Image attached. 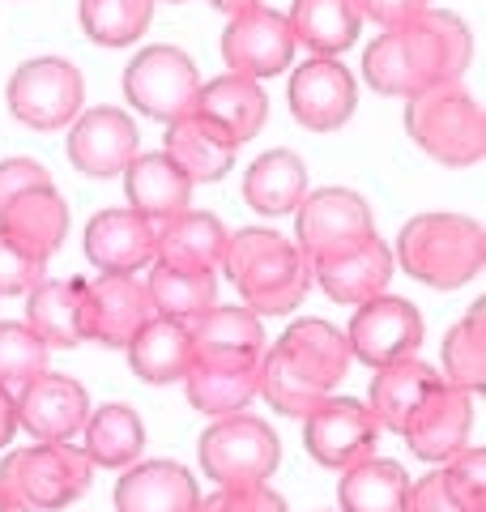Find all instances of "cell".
Here are the masks:
<instances>
[{
  "instance_id": "cell-24",
  "label": "cell",
  "mask_w": 486,
  "mask_h": 512,
  "mask_svg": "<svg viewBox=\"0 0 486 512\" xmlns=\"http://www.w3.org/2000/svg\"><path fill=\"white\" fill-rule=\"evenodd\" d=\"M226 248V227L218 214L209 210H184L167 222H158L154 235V261L175 265V269H197V274H214L222 265Z\"/></svg>"
},
{
  "instance_id": "cell-28",
  "label": "cell",
  "mask_w": 486,
  "mask_h": 512,
  "mask_svg": "<svg viewBox=\"0 0 486 512\" xmlns=\"http://www.w3.org/2000/svg\"><path fill=\"white\" fill-rule=\"evenodd\" d=\"M235 141H226L214 124H205L201 116H184L167 124V141L162 154L171 158L188 184H218L226 171L235 167Z\"/></svg>"
},
{
  "instance_id": "cell-41",
  "label": "cell",
  "mask_w": 486,
  "mask_h": 512,
  "mask_svg": "<svg viewBox=\"0 0 486 512\" xmlns=\"http://www.w3.org/2000/svg\"><path fill=\"white\" fill-rule=\"evenodd\" d=\"M47 274V256L30 252L0 231V299L5 295H30Z\"/></svg>"
},
{
  "instance_id": "cell-18",
  "label": "cell",
  "mask_w": 486,
  "mask_h": 512,
  "mask_svg": "<svg viewBox=\"0 0 486 512\" xmlns=\"http://www.w3.org/2000/svg\"><path fill=\"white\" fill-rule=\"evenodd\" d=\"M469 423H474V402L469 393L452 389V384H435L431 397L414 410V419L405 423V444L418 461H431L440 466L452 453H461L469 440Z\"/></svg>"
},
{
  "instance_id": "cell-25",
  "label": "cell",
  "mask_w": 486,
  "mask_h": 512,
  "mask_svg": "<svg viewBox=\"0 0 486 512\" xmlns=\"http://www.w3.org/2000/svg\"><path fill=\"white\" fill-rule=\"evenodd\" d=\"M286 26L295 35V47H303V52L342 60V52L359 43L363 13L359 0H295L286 13Z\"/></svg>"
},
{
  "instance_id": "cell-12",
  "label": "cell",
  "mask_w": 486,
  "mask_h": 512,
  "mask_svg": "<svg viewBox=\"0 0 486 512\" xmlns=\"http://www.w3.org/2000/svg\"><path fill=\"white\" fill-rule=\"evenodd\" d=\"M303 444L316 466L324 470H350L354 461L376 453L380 444V423L367 410V402L354 397H329L320 410L303 419Z\"/></svg>"
},
{
  "instance_id": "cell-35",
  "label": "cell",
  "mask_w": 486,
  "mask_h": 512,
  "mask_svg": "<svg viewBox=\"0 0 486 512\" xmlns=\"http://www.w3.org/2000/svg\"><path fill=\"white\" fill-rule=\"evenodd\" d=\"M150 308L154 316L167 320H197L218 303V278L214 274H197V269H175V265H158L150 269Z\"/></svg>"
},
{
  "instance_id": "cell-48",
  "label": "cell",
  "mask_w": 486,
  "mask_h": 512,
  "mask_svg": "<svg viewBox=\"0 0 486 512\" xmlns=\"http://www.w3.org/2000/svg\"><path fill=\"white\" fill-rule=\"evenodd\" d=\"M0 512H13V508H9V504H5V495H0Z\"/></svg>"
},
{
  "instance_id": "cell-6",
  "label": "cell",
  "mask_w": 486,
  "mask_h": 512,
  "mask_svg": "<svg viewBox=\"0 0 486 512\" xmlns=\"http://www.w3.org/2000/svg\"><path fill=\"white\" fill-rule=\"evenodd\" d=\"M201 474L218 487H261L282 461V440L265 419L252 414H226L197 440Z\"/></svg>"
},
{
  "instance_id": "cell-8",
  "label": "cell",
  "mask_w": 486,
  "mask_h": 512,
  "mask_svg": "<svg viewBox=\"0 0 486 512\" xmlns=\"http://www.w3.org/2000/svg\"><path fill=\"white\" fill-rule=\"evenodd\" d=\"M5 99L13 120H22L35 133H56V128L73 124L81 99H86V82L81 69L64 56H35L13 69Z\"/></svg>"
},
{
  "instance_id": "cell-13",
  "label": "cell",
  "mask_w": 486,
  "mask_h": 512,
  "mask_svg": "<svg viewBox=\"0 0 486 512\" xmlns=\"http://www.w3.org/2000/svg\"><path fill=\"white\" fill-rule=\"evenodd\" d=\"M222 60H226V73H243L252 82L286 73L290 60H295V35L286 26V13L269 5L235 13L222 30Z\"/></svg>"
},
{
  "instance_id": "cell-15",
  "label": "cell",
  "mask_w": 486,
  "mask_h": 512,
  "mask_svg": "<svg viewBox=\"0 0 486 512\" xmlns=\"http://www.w3.org/2000/svg\"><path fill=\"white\" fill-rule=\"evenodd\" d=\"M137 146L141 133L133 116L120 107H90L69 128V163L81 175H94V180L124 175V167L137 158Z\"/></svg>"
},
{
  "instance_id": "cell-17",
  "label": "cell",
  "mask_w": 486,
  "mask_h": 512,
  "mask_svg": "<svg viewBox=\"0 0 486 512\" xmlns=\"http://www.w3.org/2000/svg\"><path fill=\"white\" fill-rule=\"evenodd\" d=\"M18 402V431H30L39 444L73 440L90 419V397L73 376L43 372L13 397Z\"/></svg>"
},
{
  "instance_id": "cell-1",
  "label": "cell",
  "mask_w": 486,
  "mask_h": 512,
  "mask_svg": "<svg viewBox=\"0 0 486 512\" xmlns=\"http://www.w3.org/2000/svg\"><path fill=\"white\" fill-rule=\"evenodd\" d=\"M474 60V39L465 22L448 9H423L414 22L384 30L363 52V77L376 94L410 99V94L461 82V73Z\"/></svg>"
},
{
  "instance_id": "cell-42",
  "label": "cell",
  "mask_w": 486,
  "mask_h": 512,
  "mask_svg": "<svg viewBox=\"0 0 486 512\" xmlns=\"http://www.w3.org/2000/svg\"><path fill=\"white\" fill-rule=\"evenodd\" d=\"M197 512H286V500L269 483L261 487H218L197 500Z\"/></svg>"
},
{
  "instance_id": "cell-21",
  "label": "cell",
  "mask_w": 486,
  "mask_h": 512,
  "mask_svg": "<svg viewBox=\"0 0 486 512\" xmlns=\"http://www.w3.org/2000/svg\"><path fill=\"white\" fill-rule=\"evenodd\" d=\"M278 350L303 380H312L316 389H324V393H333L337 384L346 380L350 363H354L346 333L337 325H329V320H320V316L295 320V325L278 338Z\"/></svg>"
},
{
  "instance_id": "cell-10",
  "label": "cell",
  "mask_w": 486,
  "mask_h": 512,
  "mask_svg": "<svg viewBox=\"0 0 486 512\" xmlns=\"http://www.w3.org/2000/svg\"><path fill=\"white\" fill-rule=\"evenodd\" d=\"M154 320L150 291L137 274H99L81 286V333L86 342L124 350Z\"/></svg>"
},
{
  "instance_id": "cell-16",
  "label": "cell",
  "mask_w": 486,
  "mask_h": 512,
  "mask_svg": "<svg viewBox=\"0 0 486 512\" xmlns=\"http://www.w3.org/2000/svg\"><path fill=\"white\" fill-rule=\"evenodd\" d=\"M188 338H192V367H256L265 355V329L261 316L248 308H209L205 316L188 320Z\"/></svg>"
},
{
  "instance_id": "cell-45",
  "label": "cell",
  "mask_w": 486,
  "mask_h": 512,
  "mask_svg": "<svg viewBox=\"0 0 486 512\" xmlns=\"http://www.w3.org/2000/svg\"><path fill=\"white\" fill-rule=\"evenodd\" d=\"M423 9H431V0H359L363 22L371 18L380 30H397L405 22H414Z\"/></svg>"
},
{
  "instance_id": "cell-29",
  "label": "cell",
  "mask_w": 486,
  "mask_h": 512,
  "mask_svg": "<svg viewBox=\"0 0 486 512\" xmlns=\"http://www.w3.org/2000/svg\"><path fill=\"white\" fill-rule=\"evenodd\" d=\"M124 192H128V210H137L150 222H167L175 214L188 210L192 184L180 175V167L171 163L162 150L154 154H137L124 167Z\"/></svg>"
},
{
  "instance_id": "cell-2",
  "label": "cell",
  "mask_w": 486,
  "mask_h": 512,
  "mask_svg": "<svg viewBox=\"0 0 486 512\" xmlns=\"http://www.w3.org/2000/svg\"><path fill=\"white\" fill-rule=\"evenodd\" d=\"M222 269L235 282L243 308L256 316H286L312 291V261L299 252L295 239L273 227H243L226 235Z\"/></svg>"
},
{
  "instance_id": "cell-9",
  "label": "cell",
  "mask_w": 486,
  "mask_h": 512,
  "mask_svg": "<svg viewBox=\"0 0 486 512\" xmlns=\"http://www.w3.org/2000/svg\"><path fill=\"white\" fill-rule=\"evenodd\" d=\"M367 239H376V218L354 188H316L299 201L295 244L307 261H329V256L367 244Z\"/></svg>"
},
{
  "instance_id": "cell-38",
  "label": "cell",
  "mask_w": 486,
  "mask_h": 512,
  "mask_svg": "<svg viewBox=\"0 0 486 512\" xmlns=\"http://www.w3.org/2000/svg\"><path fill=\"white\" fill-rule=\"evenodd\" d=\"M256 367H239V372H226V367H188V376H184L188 406L209 414V419L243 414L256 397Z\"/></svg>"
},
{
  "instance_id": "cell-14",
  "label": "cell",
  "mask_w": 486,
  "mask_h": 512,
  "mask_svg": "<svg viewBox=\"0 0 486 512\" xmlns=\"http://www.w3.org/2000/svg\"><path fill=\"white\" fill-rule=\"evenodd\" d=\"M286 99L303 128H312V133H337L354 116V107H359V86H354V77L342 60L312 56L290 73Z\"/></svg>"
},
{
  "instance_id": "cell-49",
  "label": "cell",
  "mask_w": 486,
  "mask_h": 512,
  "mask_svg": "<svg viewBox=\"0 0 486 512\" xmlns=\"http://www.w3.org/2000/svg\"><path fill=\"white\" fill-rule=\"evenodd\" d=\"M167 5H184V0H167Z\"/></svg>"
},
{
  "instance_id": "cell-19",
  "label": "cell",
  "mask_w": 486,
  "mask_h": 512,
  "mask_svg": "<svg viewBox=\"0 0 486 512\" xmlns=\"http://www.w3.org/2000/svg\"><path fill=\"white\" fill-rule=\"evenodd\" d=\"M192 116H201L205 124H214L226 141L243 146V141H252L265 128V120H269V94H265L261 82H252V77L222 73V77H214V82L201 86Z\"/></svg>"
},
{
  "instance_id": "cell-40",
  "label": "cell",
  "mask_w": 486,
  "mask_h": 512,
  "mask_svg": "<svg viewBox=\"0 0 486 512\" xmlns=\"http://www.w3.org/2000/svg\"><path fill=\"white\" fill-rule=\"evenodd\" d=\"M47 372V346L26 320H0V389L18 397L30 380Z\"/></svg>"
},
{
  "instance_id": "cell-26",
  "label": "cell",
  "mask_w": 486,
  "mask_h": 512,
  "mask_svg": "<svg viewBox=\"0 0 486 512\" xmlns=\"http://www.w3.org/2000/svg\"><path fill=\"white\" fill-rule=\"evenodd\" d=\"M0 231H5L13 244H22L52 261L64 248V235H69V205H64V197L52 184H39L0 210Z\"/></svg>"
},
{
  "instance_id": "cell-23",
  "label": "cell",
  "mask_w": 486,
  "mask_h": 512,
  "mask_svg": "<svg viewBox=\"0 0 486 512\" xmlns=\"http://www.w3.org/2000/svg\"><path fill=\"white\" fill-rule=\"evenodd\" d=\"M197 478L180 461H133L116 483V512H197Z\"/></svg>"
},
{
  "instance_id": "cell-36",
  "label": "cell",
  "mask_w": 486,
  "mask_h": 512,
  "mask_svg": "<svg viewBox=\"0 0 486 512\" xmlns=\"http://www.w3.org/2000/svg\"><path fill=\"white\" fill-rule=\"evenodd\" d=\"M444 384L478 397L486 389V303L478 299L444 338Z\"/></svg>"
},
{
  "instance_id": "cell-33",
  "label": "cell",
  "mask_w": 486,
  "mask_h": 512,
  "mask_svg": "<svg viewBox=\"0 0 486 512\" xmlns=\"http://www.w3.org/2000/svg\"><path fill=\"white\" fill-rule=\"evenodd\" d=\"M81 286L86 278H69V282H39L26 299V325L30 333L52 350V346H81L86 333H81Z\"/></svg>"
},
{
  "instance_id": "cell-22",
  "label": "cell",
  "mask_w": 486,
  "mask_h": 512,
  "mask_svg": "<svg viewBox=\"0 0 486 512\" xmlns=\"http://www.w3.org/2000/svg\"><path fill=\"white\" fill-rule=\"evenodd\" d=\"M388 278H393V252L384 248L380 235L342 256H329V261H312V282L333 303H350V308L384 295Z\"/></svg>"
},
{
  "instance_id": "cell-44",
  "label": "cell",
  "mask_w": 486,
  "mask_h": 512,
  "mask_svg": "<svg viewBox=\"0 0 486 512\" xmlns=\"http://www.w3.org/2000/svg\"><path fill=\"white\" fill-rule=\"evenodd\" d=\"M39 184H52V175H47L35 158H5V163H0V210Z\"/></svg>"
},
{
  "instance_id": "cell-47",
  "label": "cell",
  "mask_w": 486,
  "mask_h": 512,
  "mask_svg": "<svg viewBox=\"0 0 486 512\" xmlns=\"http://www.w3.org/2000/svg\"><path fill=\"white\" fill-rule=\"evenodd\" d=\"M218 13H226V18H235V13H248V9H256V5H265V0H209Z\"/></svg>"
},
{
  "instance_id": "cell-4",
  "label": "cell",
  "mask_w": 486,
  "mask_h": 512,
  "mask_svg": "<svg viewBox=\"0 0 486 512\" xmlns=\"http://www.w3.org/2000/svg\"><path fill=\"white\" fill-rule=\"evenodd\" d=\"M405 133L444 167H478L486 158V111L461 82H440L410 94Z\"/></svg>"
},
{
  "instance_id": "cell-37",
  "label": "cell",
  "mask_w": 486,
  "mask_h": 512,
  "mask_svg": "<svg viewBox=\"0 0 486 512\" xmlns=\"http://www.w3.org/2000/svg\"><path fill=\"white\" fill-rule=\"evenodd\" d=\"M256 397H265L269 410H278L282 419H307V414L320 410L333 393H324L312 380H303L295 367L286 363L278 346H265L261 367H256Z\"/></svg>"
},
{
  "instance_id": "cell-27",
  "label": "cell",
  "mask_w": 486,
  "mask_h": 512,
  "mask_svg": "<svg viewBox=\"0 0 486 512\" xmlns=\"http://www.w3.org/2000/svg\"><path fill=\"white\" fill-rule=\"evenodd\" d=\"M435 384H444V376L423 359H401V363L376 367V380H371V389H367V410L376 414L380 427L401 436L405 423H410L414 410L431 397Z\"/></svg>"
},
{
  "instance_id": "cell-34",
  "label": "cell",
  "mask_w": 486,
  "mask_h": 512,
  "mask_svg": "<svg viewBox=\"0 0 486 512\" xmlns=\"http://www.w3.org/2000/svg\"><path fill=\"white\" fill-rule=\"evenodd\" d=\"M342 512H405L410 500V474L397 461L363 457L350 470H342V487H337Z\"/></svg>"
},
{
  "instance_id": "cell-32",
  "label": "cell",
  "mask_w": 486,
  "mask_h": 512,
  "mask_svg": "<svg viewBox=\"0 0 486 512\" xmlns=\"http://www.w3.org/2000/svg\"><path fill=\"white\" fill-rule=\"evenodd\" d=\"M81 436H86V448H81V453H86L90 466H99V470H128L133 461H141V448H145L141 414L133 406H120V402L90 410Z\"/></svg>"
},
{
  "instance_id": "cell-39",
  "label": "cell",
  "mask_w": 486,
  "mask_h": 512,
  "mask_svg": "<svg viewBox=\"0 0 486 512\" xmlns=\"http://www.w3.org/2000/svg\"><path fill=\"white\" fill-rule=\"evenodd\" d=\"M81 30L99 47H133L154 18V0H81Z\"/></svg>"
},
{
  "instance_id": "cell-5",
  "label": "cell",
  "mask_w": 486,
  "mask_h": 512,
  "mask_svg": "<svg viewBox=\"0 0 486 512\" xmlns=\"http://www.w3.org/2000/svg\"><path fill=\"white\" fill-rule=\"evenodd\" d=\"M90 457L64 444H30L0 461V495L13 512H60L90 491Z\"/></svg>"
},
{
  "instance_id": "cell-31",
  "label": "cell",
  "mask_w": 486,
  "mask_h": 512,
  "mask_svg": "<svg viewBox=\"0 0 486 512\" xmlns=\"http://www.w3.org/2000/svg\"><path fill=\"white\" fill-rule=\"evenodd\" d=\"M124 350H128V367H133L145 384H175V380H184L192 367V338H188L184 320L154 316Z\"/></svg>"
},
{
  "instance_id": "cell-11",
  "label": "cell",
  "mask_w": 486,
  "mask_h": 512,
  "mask_svg": "<svg viewBox=\"0 0 486 512\" xmlns=\"http://www.w3.org/2000/svg\"><path fill=\"white\" fill-rule=\"evenodd\" d=\"M350 355L367 367H388L401 359H414L423 346V316L410 299L401 295H376L359 303L350 329H346Z\"/></svg>"
},
{
  "instance_id": "cell-46",
  "label": "cell",
  "mask_w": 486,
  "mask_h": 512,
  "mask_svg": "<svg viewBox=\"0 0 486 512\" xmlns=\"http://www.w3.org/2000/svg\"><path fill=\"white\" fill-rule=\"evenodd\" d=\"M13 431H18V402H13V393L0 389V448L13 440Z\"/></svg>"
},
{
  "instance_id": "cell-43",
  "label": "cell",
  "mask_w": 486,
  "mask_h": 512,
  "mask_svg": "<svg viewBox=\"0 0 486 512\" xmlns=\"http://www.w3.org/2000/svg\"><path fill=\"white\" fill-rule=\"evenodd\" d=\"M405 512H474L457 487L448 483L444 470H431L423 483H410V500H405Z\"/></svg>"
},
{
  "instance_id": "cell-30",
  "label": "cell",
  "mask_w": 486,
  "mask_h": 512,
  "mask_svg": "<svg viewBox=\"0 0 486 512\" xmlns=\"http://www.w3.org/2000/svg\"><path fill=\"white\" fill-rule=\"evenodd\" d=\"M307 197V167L295 150H269L243 171V201L261 218H286Z\"/></svg>"
},
{
  "instance_id": "cell-20",
  "label": "cell",
  "mask_w": 486,
  "mask_h": 512,
  "mask_svg": "<svg viewBox=\"0 0 486 512\" xmlns=\"http://www.w3.org/2000/svg\"><path fill=\"white\" fill-rule=\"evenodd\" d=\"M154 235L158 222L137 210H103L86 227V256L99 274H137L154 261Z\"/></svg>"
},
{
  "instance_id": "cell-3",
  "label": "cell",
  "mask_w": 486,
  "mask_h": 512,
  "mask_svg": "<svg viewBox=\"0 0 486 512\" xmlns=\"http://www.w3.org/2000/svg\"><path fill=\"white\" fill-rule=\"evenodd\" d=\"M393 265L431 291H461L486 269V231L465 214H418L397 235Z\"/></svg>"
},
{
  "instance_id": "cell-7",
  "label": "cell",
  "mask_w": 486,
  "mask_h": 512,
  "mask_svg": "<svg viewBox=\"0 0 486 512\" xmlns=\"http://www.w3.org/2000/svg\"><path fill=\"white\" fill-rule=\"evenodd\" d=\"M197 94H201L197 64L171 43L141 47L124 69V99L145 120H158V124L184 120L197 107Z\"/></svg>"
}]
</instances>
